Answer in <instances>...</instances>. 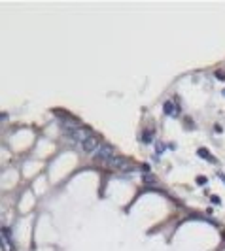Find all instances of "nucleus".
Here are the masks:
<instances>
[{
	"mask_svg": "<svg viewBox=\"0 0 225 251\" xmlns=\"http://www.w3.org/2000/svg\"><path fill=\"white\" fill-rule=\"evenodd\" d=\"M95 157L99 159V161H102V162H106L108 164V161L112 157H115V149L112 146H108V143H102V146L96 149V153H95Z\"/></svg>",
	"mask_w": 225,
	"mask_h": 251,
	"instance_id": "nucleus-1",
	"label": "nucleus"
},
{
	"mask_svg": "<svg viewBox=\"0 0 225 251\" xmlns=\"http://www.w3.org/2000/svg\"><path fill=\"white\" fill-rule=\"evenodd\" d=\"M100 146H102V143H100V140H99V136L91 134L87 140L81 143V149H83L85 153H96V149H99Z\"/></svg>",
	"mask_w": 225,
	"mask_h": 251,
	"instance_id": "nucleus-2",
	"label": "nucleus"
},
{
	"mask_svg": "<svg viewBox=\"0 0 225 251\" xmlns=\"http://www.w3.org/2000/svg\"><path fill=\"white\" fill-rule=\"evenodd\" d=\"M108 166L110 168H115V170H132V166H129V162H127L123 157H119V155L112 157L110 161H108Z\"/></svg>",
	"mask_w": 225,
	"mask_h": 251,
	"instance_id": "nucleus-3",
	"label": "nucleus"
},
{
	"mask_svg": "<svg viewBox=\"0 0 225 251\" xmlns=\"http://www.w3.org/2000/svg\"><path fill=\"white\" fill-rule=\"evenodd\" d=\"M163 111H165L167 115H174V117H178V111L174 110V104H172V102H165V104H163Z\"/></svg>",
	"mask_w": 225,
	"mask_h": 251,
	"instance_id": "nucleus-4",
	"label": "nucleus"
},
{
	"mask_svg": "<svg viewBox=\"0 0 225 251\" xmlns=\"http://www.w3.org/2000/svg\"><path fill=\"white\" fill-rule=\"evenodd\" d=\"M197 153H199V157H202V159H206V161H208V162H218V161H216V157H212V155H210V153H208L206 149H204V147H201V149H199Z\"/></svg>",
	"mask_w": 225,
	"mask_h": 251,
	"instance_id": "nucleus-5",
	"label": "nucleus"
},
{
	"mask_svg": "<svg viewBox=\"0 0 225 251\" xmlns=\"http://www.w3.org/2000/svg\"><path fill=\"white\" fill-rule=\"evenodd\" d=\"M8 242H9V230H8V227H2V244H4L6 251H8Z\"/></svg>",
	"mask_w": 225,
	"mask_h": 251,
	"instance_id": "nucleus-6",
	"label": "nucleus"
},
{
	"mask_svg": "<svg viewBox=\"0 0 225 251\" xmlns=\"http://www.w3.org/2000/svg\"><path fill=\"white\" fill-rule=\"evenodd\" d=\"M140 140L144 142V143H151L153 142V132L151 130H144V132H142V136H140Z\"/></svg>",
	"mask_w": 225,
	"mask_h": 251,
	"instance_id": "nucleus-7",
	"label": "nucleus"
},
{
	"mask_svg": "<svg viewBox=\"0 0 225 251\" xmlns=\"http://www.w3.org/2000/svg\"><path fill=\"white\" fill-rule=\"evenodd\" d=\"M142 179H144V183H150V185H155V183H157V178H155V176H151V174H150V176L146 174V176L142 178Z\"/></svg>",
	"mask_w": 225,
	"mask_h": 251,
	"instance_id": "nucleus-8",
	"label": "nucleus"
},
{
	"mask_svg": "<svg viewBox=\"0 0 225 251\" xmlns=\"http://www.w3.org/2000/svg\"><path fill=\"white\" fill-rule=\"evenodd\" d=\"M206 181H208V179L204 178V176H199V178H197V183H199V185H206Z\"/></svg>",
	"mask_w": 225,
	"mask_h": 251,
	"instance_id": "nucleus-9",
	"label": "nucleus"
},
{
	"mask_svg": "<svg viewBox=\"0 0 225 251\" xmlns=\"http://www.w3.org/2000/svg\"><path fill=\"white\" fill-rule=\"evenodd\" d=\"M216 78H218V79H225V72L218 70V72H216Z\"/></svg>",
	"mask_w": 225,
	"mask_h": 251,
	"instance_id": "nucleus-10",
	"label": "nucleus"
},
{
	"mask_svg": "<svg viewBox=\"0 0 225 251\" xmlns=\"http://www.w3.org/2000/svg\"><path fill=\"white\" fill-rule=\"evenodd\" d=\"M163 151H165V146H163V143H157V155H161Z\"/></svg>",
	"mask_w": 225,
	"mask_h": 251,
	"instance_id": "nucleus-11",
	"label": "nucleus"
},
{
	"mask_svg": "<svg viewBox=\"0 0 225 251\" xmlns=\"http://www.w3.org/2000/svg\"><path fill=\"white\" fill-rule=\"evenodd\" d=\"M210 198H212V202H214V204H219V202H221V200H219L218 196H210Z\"/></svg>",
	"mask_w": 225,
	"mask_h": 251,
	"instance_id": "nucleus-12",
	"label": "nucleus"
},
{
	"mask_svg": "<svg viewBox=\"0 0 225 251\" xmlns=\"http://www.w3.org/2000/svg\"><path fill=\"white\" fill-rule=\"evenodd\" d=\"M219 178H221V181L225 183V174H219Z\"/></svg>",
	"mask_w": 225,
	"mask_h": 251,
	"instance_id": "nucleus-13",
	"label": "nucleus"
},
{
	"mask_svg": "<svg viewBox=\"0 0 225 251\" xmlns=\"http://www.w3.org/2000/svg\"><path fill=\"white\" fill-rule=\"evenodd\" d=\"M223 96H225V89H223Z\"/></svg>",
	"mask_w": 225,
	"mask_h": 251,
	"instance_id": "nucleus-14",
	"label": "nucleus"
}]
</instances>
